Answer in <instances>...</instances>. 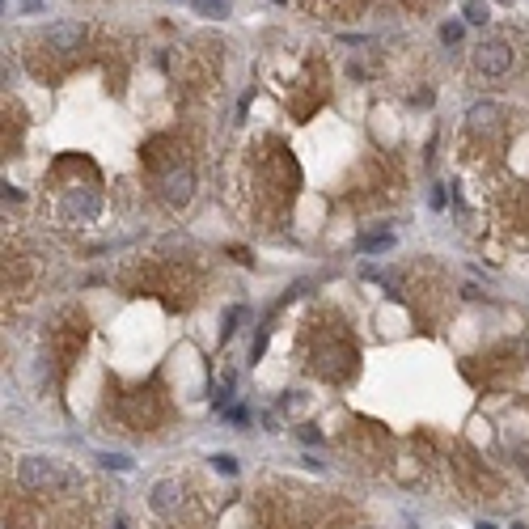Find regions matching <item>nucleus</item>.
Instances as JSON below:
<instances>
[{"label": "nucleus", "mask_w": 529, "mask_h": 529, "mask_svg": "<svg viewBox=\"0 0 529 529\" xmlns=\"http://www.w3.org/2000/svg\"><path fill=\"white\" fill-rule=\"evenodd\" d=\"M17 478L26 491H64L72 483V474L60 458H47V453H30V458H21L17 466Z\"/></svg>", "instance_id": "nucleus-1"}, {"label": "nucleus", "mask_w": 529, "mask_h": 529, "mask_svg": "<svg viewBox=\"0 0 529 529\" xmlns=\"http://www.w3.org/2000/svg\"><path fill=\"white\" fill-rule=\"evenodd\" d=\"M157 191H161V199H165L169 208H183L187 199H191V191H195L191 165H187V161H174V165L157 169Z\"/></svg>", "instance_id": "nucleus-2"}, {"label": "nucleus", "mask_w": 529, "mask_h": 529, "mask_svg": "<svg viewBox=\"0 0 529 529\" xmlns=\"http://www.w3.org/2000/svg\"><path fill=\"white\" fill-rule=\"evenodd\" d=\"M474 68L483 72V77H504V72L513 68V47L504 38H483L474 47Z\"/></svg>", "instance_id": "nucleus-3"}, {"label": "nucleus", "mask_w": 529, "mask_h": 529, "mask_svg": "<svg viewBox=\"0 0 529 529\" xmlns=\"http://www.w3.org/2000/svg\"><path fill=\"white\" fill-rule=\"evenodd\" d=\"M43 38H47V47H56L60 56H77V47L85 38V26L81 21H60V26H51Z\"/></svg>", "instance_id": "nucleus-4"}, {"label": "nucleus", "mask_w": 529, "mask_h": 529, "mask_svg": "<svg viewBox=\"0 0 529 529\" xmlns=\"http://www.w3.org/2000/svg\"><path fill=\"white\" fill-rule=\"evenodd\" d=\"M97 208H102V195H97V191H77V195H68V204H64V212L77 220V224L93 220Z\"/></svg>", "instance_id": "nucleus-5"}, {"label": "nucleus", "mask_w": 529, "mask_h": 529, "mask_svg": "<svg viewBox=\"0 0 529 529\" xmlns=\"http://www.w3.org/2000/svg\"><path fill=\"white\" fill-rule=\"evenodd\" d=\"M495 119H499V106H491V102H483V106H470V115H466V123H470V128H491Z\"/></svg>", "instance_id": "nucleus-6"}, {"label": "nucleus", "mask_w": 529, "mask_h": 529, "mask_svg": "<svg viewBox=\"0 0 529 529\" xmlns=\"http://www.w3.org/2000/svg\"><path fill=\"white\" fill-rule=\"evenodd\" d=\"M462 17L470 21V26H487V21H491L487 0H466V5H462Z\"/></svg>", "instance_id": "nucleus-7"}, {"label": "nucleus", "mask_w": 529, "mask_h": 529, "mask_svg": "<svg viewBox=\"0 0 529 529\" xmlns=\"http://www.w3.org/2000/svg\"><path fill=\"white\" fill-rule=\"evenodd\" d=\"M356 246L364 250V255H381V250H394V233H364Z\"/></svg>", "instance_id": "nucleus-8"}, {"label": "nucleus", "mask_w": 529, "mask_h": 529, "mask_svg": "<svg viewBox=\"0 0 529 529\" xmlns=\"http://www.w3.org/2000/svg\"><path fill=\"white\" fill-rule=\"evenodd\" d=\"M174 499H178V487H174V483H157V487H153V508H157V513H169Z\"/></svg>", "instance_id": "nucleus-9"}, {"label": "nucleus", "mask_w": 529, "mask_h": 529, "mask_svg": "<svg viewBox=\"0 0 529 529\" xmlns=\"http://www.w3.org/2000/svg\"><path fill=\"white\" fill-rule=\"evenodd\" d=\"M199 17H229V0H195Z\"/></svg>", "instance_id": "nucleus-10"}, {"label": "nucleus", "mask_w": 529, "mask_h": 529, "mask_svg": "<svg viewBox=\"0 0 529 529\" xmlns=\"http://www.w3.org/2000/svg\"><path fill=\"white\" fill-rule=\"evenodd\" d=\"M242 305H229V309H224V326H220V339H229L233 331H237V322H242Z\"/></svg>", "instance_id": "nucleus-11"}, {"label": "nucleus", "mask_w": 529, "mask_h": 529, "mask_svg": "<svg viewBox=\"0 0 529 529\" xmlns=\"http://www.w3.org/2000/svg\"><path fill=\"white\" fill-rule=\"evenodd\" d=\"M97 462H102L106 470H132V458H128V453H102Z\"/></svg>", "instance_id": "nucleus-12"}, {"label": "nucleus", "mask_w": 529, "mask_h": 529, "mask_svg": "<svg viewBox=\"0 0 529 529\" xmlns=\"http://www.w3.org/2000/svg\"><path fill=\"white\" fill-rule=\"evenodd\" d=\"M212 466H216L220 474H229V478L237 474V458H229V453H216V458H212Z\"/></svg>", "instance_id": "nucleus-13"}, {"label": "nucleus", "mask_w": 529, "mask_h": 529, "mask_svg": "<svg viewBox=\"0 0 529 529\" xmlns=\"http://www.w3.org/2000/svg\"><path fill=\"white\" fill-rule=\"evenodd\" d=\"M440 38L453 47V43H462V21H445V26H440Z\"/></svg>", "instance_id": "nucleus-14"}, {"label": "nucleus", "mask_w": 529, "mask_h": 529, "mask_svg": "<svg viewBox=\"0 0 529 529\" xmlns=\"http://www.w3.org/2000/svg\"><path fill=\"white\" fill-rule=\"evenodd\" d=\"M301 440H314V445H318V440H322V432H318V427H301Z\"/></svg>", "instance_id": "nucleus-15"}, {"label": "nucleus", "mask_w": 529, "mask_h": 529, "mask_svg": "<svg viewBox=\"0 0 529 529\" xmlns=\"http://www.w3.org/2000/svg\"><path fill=\"white\" fill-rule=\"evenodd\" d=\"M229 419H233V423H246V419H250V411H246V407H233V411H229Z\"/></svg>", "instance_id": "nucleus-16"}, {"label": "nucleus", "mask_w": 529, "mask_h": 529, "mask_svg": "<svg viewBox=\"0 0 529 529\" xmlns=\"http://www.w3.org/2000/svg\"><path fill=\"white\" fill-rule=\"evenodd\" d=\"M21 9H26V13H38V9H43V0H21Z\"/></svg>", "instance_id": "nucleus-17"}, {"label": "nucleus", "mask_w": 529, "mask_h": 529, "mask_svg": "<svg viewBox=\"0 0 529 529\" xmlns=\"http://www.w3.org/2000/svg\"><path fill=\"white\" fill-rule=\"evenodd\" d=\"M478 529H495V525H491V521H483V525H478Z\"/></svg>", "instance_id": "nucleus-18"}, {"label": "nucleus", "mask_w": 529, "mask_h": 529, "mask_svg": "<svg viewBox=\"0 0 529 529\" xmlns=\"http://www.w3.org/2000/svg\"><path fill=\"white\" fill-rule=\"evenodd\" d=\"M517 529H521V525H517Z\"/></svg>", "instance_id": "nucleus-19"}, {"label": "nucleus", "mask_w": 529, "mask_h": 529, "mask_svg": "<svg viewBox=\"0 0 529 529\" xmlns=\"http://www.w3.org/2000/svg\"><path fill=\"white\" fill-rule=\"evenodd\" d=\"M525 347H529V343H525Z\"/></svg>", "instance_id": "nucleus-20"}]
</instances>
